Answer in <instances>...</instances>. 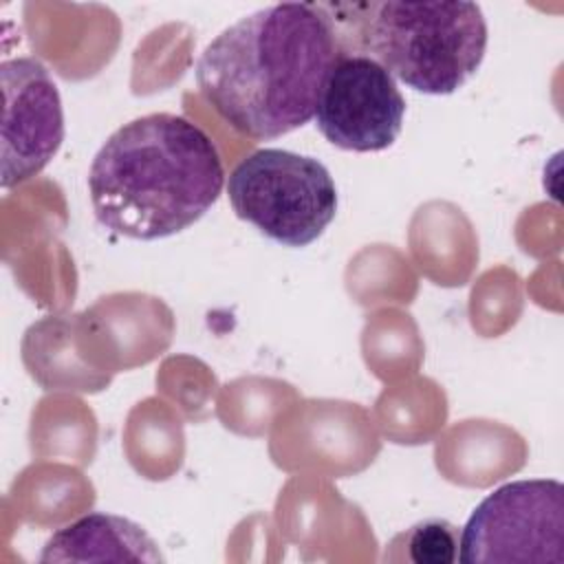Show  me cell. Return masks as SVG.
Segmentation results:
<instances>
[{"label":"cell","mask_w":564,"mask_h":564,"mask_svg":"<svg viewBox=\"0 0 564 564\" xmlns=\"http://www.w3.org/2000/svg\"><path fill=\"white\" fill-rule=\"evenodd\" d=\"M337 51L324 4L280 2L218 33L196 62V84L236 132L278 139L315 117Z\"/></svg>","instance_id":"1"},{"label":"cell","mask_w":564,"mask_h":564,"mask_svg":"<svg viewBox=\"0 0 564 564\" xmlns=\"http://www.w3.org/2000/svg\"><path fill=\"white\" fill-rule=\"evenodd\" d=\"M225 170L209 134L174 112L117 128L88 172L97 220L126 238L159 240L200 220L218 200Z\"/></svg>","instance_id":"2"},{"label":"cell","mask_w":564,"mask_h":564,"mask_svg":"<svg viewBox=\"0 0 564 564\" xmlns=\"http://www.w3.org/2000/svg\"><path fill=\"white\" fill-rule=\"evenodd\" d=\"M339 51L381 64L425 95H452L480 68L487 20L476 2H346L324 4Z\"/></svg>","instance_id":"3"},{"label":"cell","mask_w":564,"mask_h":564,"mask_svg":"<svg viewBox=\"0 0 564 564\" xmlns=\"http://www.w3.org/2000/svg\"><path fill=\"white\" fill-rule=\"evenodd\" d=\"M238 218L284 247L317 240L337 214V187L313 156L262 148L245 156L227 181Z\"/></svg>","instance_id":"4"},{"label":"cell","mask_w":564,"mask_h":564,"mask_svg":"<svg viewBox=\"0 0 564 564\" xmlns=\"http://www.w3.org/2000/svg\"><path fill=\"white\" fill-rule=\"evenodd\" d=\"M465 564H562L564 487L553 478L511 480L487 494L460 533Z\"/></svg>","instance_id":"5"},{"label":"cell","mask_w":564,"mask_h":564,"mask_svg":"<svg viewBox=\"0 0 564 564\" xmlns=\"http://www.w3.org/2000/svg\"><path fill=\"white\" fill-rule=\"evenodd\" d=\"M405 99L394 77L368 55L337 51L315 106L319 132L350 152H381L401 134Z\"/></svg>","instance_id":"6"},{"label":"cell","mask_w":564,"mask_h":564,"mask_svg":"<svg viewBox=\"0 0 564 564\" xmlns=\"http://www.w3.org/2000/svg\"><path fill=\"white\" fill-rule=\"evenodd\" d=\"M2 187L37 176L64 141L57 84L35 57L2 62Z\"/></svg>","instance_id":"7"},{"label":"cell","mask_w":564,"mask_h":564,"mask_svg":"<svg viewBox=\"0 0 564 564\" xmlns=\"http://www.w3.org/2000/svg\"><path fill=\"white\" fill-rule=\"evenodd\" d=\"M40 562H163V555L141 524L95 511L57 529Z\"/></svg>","instance_id":"8"},{"label":"cell","mask_w":564,"mask_h":564,"mask_svg":"<svg viewBox=\"0 0 564 564\" xmlns=\"http://www.w3.org/2000/svg\"><path fill=\"white\" fill-rule=\"evenodd\" d=\"M458 529L441 518L412 524L388 544L386 560L414 564H454L458 560Z\"/></svg>","instance_id":"9"}]
</instances>
